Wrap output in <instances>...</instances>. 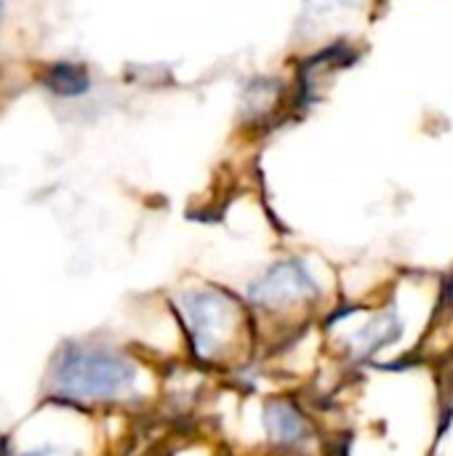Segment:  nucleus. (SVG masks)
I'll use <instances>...</instances> for the list:
<instances>
[{
  "instance_id": "obj_2",
  "label": "nucleus",
  "mask_w": 453,
  "mask_h": 456,
  "mask_svg": "<svg viewBox=\"0 0 453 456\" xmlns=\"http://www.w3.org/2000/svg\"><path fill=\"white\" fill-rule=\"evenodd\" d=\"M246 310L238 297L219 286H192L176 299L182 334L192 355L208 366H222L235 355L248 329Z\"/></svg>"
},
{
  "instance_id": "obj_5",
  "label": "nucleus",
  "mask_w": 453,
  "mask_h": 456,
  "mask_svg": "<svg viewBox=\"0 0 453 456\" xmlns=\"http://www.w3.org/2000/svg\"><path fill=\"white\" fill-rule=\"evenodd\" d=\"M48 86H51L56 94H61V96H77V94H83V91L88 88V77H85V72H83L80 67L64 61V64H56V67L51 69Z\"/></svg>"
},
{
  "instance_id": "obj_4",
  "label": "nucleus",
  "mask_w": 453,
  "mask_h": 456,
  "mask_svg": "<svg viewBox=\"0 0 453 456\" xmlns=\"http://www.w3.org/2000/svg\"><path fill=\"white\" fill-rule=\"evenodd\" d=\"M264 428L267 438L283 449H294L307 441V422L288 401H275L264 409Z\"/></svg>"
},
{
  "instance_id": "obj_3",
  "label": "nucleus",
  "mask_w": 453,
  "mask_h": 456,
  "mask_svg": "<svg viewBox=\"0 0 453 456\" xmlns=\"http://www.w3.org/2000/svg\"><path fill=\"white\" fill-rule=\"evenodd\" d=\"M312 297H315V281L299 259L275 262L248 286L251 310L270 313V315L280 310H291V305L307 302Z\"/></svg>"
},
{
  "instance_id": "obj_7",
  "label": "nucleus",
  "mask_w": 453,
  "mask_h": 456,
  "mask_svg": "<svg viewBox=\"0 0 453 456\" xmlns=\"http://www.w3.org/2000/svg\"><path fill=\"white\" fill-rule=\"evenodd\" d=\"M0 16H3V0H0Z\"/></svg>"
},
{
  "instance_id": "obj_6",
  "label": "nucleus",
  "mask_w": 453,
  "mask_h": 456,
  "mask_svg": "<svg viewBox=\"0 0 453 456\" xmlns=\"http://www.w3.org/2000/svg\"><path fill=\"white\" fill-rule=\"evenodd\" d=\"M11 456H77V452L61 441H53V438H45V441H35L29 444L27 449L21 452H13Z\"/></svg>"
},
{
  "instance_id": "obj_1",
  "label": "nucleus",
  "mask_w": 453,
  "mask_h": 456,
  "mask_svg": "<svg viewBox=\"0 0 453 456\" xmlns=\"http://www.w3.org/2000/svg\"><path fill=\"white\" fill-rule=\"evenodd\" d=\"M48 395L77 411L128 406L142 393V366L128 350L96 342H69L48 366Z\"/></svg>"
}]
</instances>
